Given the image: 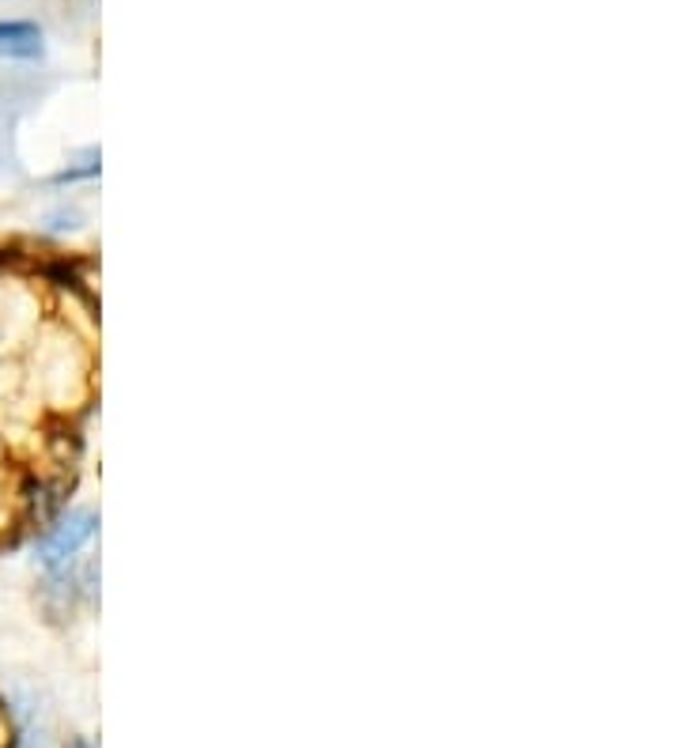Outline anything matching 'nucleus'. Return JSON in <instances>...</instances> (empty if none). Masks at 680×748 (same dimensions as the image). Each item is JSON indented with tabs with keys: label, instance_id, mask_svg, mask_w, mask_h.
I'll use <instances>...</instances> for the list:
<instances>
[{
	"label": "nucleus",
	"instance_id": "nucleus-1",
	"mask_svg": "<svg viewBox=\"0 0 680 748\" xmlns=\"http://www.w3.org/2000/svg\"><path fill=\"white\" fill-rule=\"evenodd\" d=\"M0 54L4 57H20V61H35L43 57V31L35 23H0Z\"/></svg>",
	"mask_w": 680,
	"mask_h": 748
},
{
	"label": "nucleus",
	"instance_id": "nucleus-2",
	"mask_svg": "<svg viewBox=\"0 0 680 748\" xmlns=\"http://www.w3.org/2000/svg\"><path fill=\"white\" fill-rule=\"evenodd\" d=\"M87 537H92V518H76V522H69V525H57L53 537L43 541V560L46 563L72 560V553H76Z\"/></svg>",
	"mask_w": 680,
	"mask_h": 748
},
{
	"label": "nucleus",
	"instance_id": "nucleus-3",
	"mask_svg": "<svg viewBox=\"0 0 680 748\" xmlns=\"http://www.w3.org/2000/svg\"><path fill=\"white\" fill-rule=\"evenodd\" d=\"M23 748H53V745H49V737H46V729H43V726H31Z\"/></svg>",
	"mask_w": 680,
	"mask_h": 748
}]
</instances>
